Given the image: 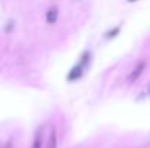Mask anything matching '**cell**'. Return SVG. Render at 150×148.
<instances>
[{"label":"cell","instance_id":"6da1fadb","mask_svg":"<svg viewBox=\"0 0 150 148\" xmlns=\"http://www.w3.org/2000/svg\"><path fill=\"white\" fill-rule=\"evenodd\" d=\"M144 68H146V61L144 60H142V61H139L137 64H136V67L131 70V73L128 74V83L131 84V83H134V81H137L139 79H140V76L143 74V71H144Z\"/></svg>","mask_w":150,"mask_h":148},{"label":"cell","instance_id":"7a4b0ae2","mask_svg":"<svg viewBox=\"0 0 150 148\" xmlns=\"http://www.w3.org/2000/svg\"><path fill=\"white\" fill-rule=\"evenodd\" d=\"M44 131H45V129H44V125H40V126L37 128L31 148H42V142H44Z\"/></svg>","mask_w":150,"mask_h":148},{"label":"cell","instance_id":"3957f363","mask_svg":"<svg viewBox=\"0 0 150 148\" xmlns=\"http://www.w3.org/2000/svg\"><path fill=\"white\" fill-rule=\"evenodd\" d=\"M58 19V7L57 6H51L50 9L47 10V15H45V20L48 25H54Z\"/></svg>","mask_w":150,"mask_h":148},{"label":"cell","instance_id":"277c9868","mask_svg":"<svg viewBox=\"0 0 150 148\" xmlns=\"http://www.w3.org/2000/svg\"><path fill=\"white\" fill-rule=\"evenodd\" d=\"M83 68L85 67H82L80 64H77V65H74L71 70H70V73H69V76H67V79H69V81H74V80H77V79H80L82 76H83Z\"/></svg>","mask_w":150,"mask_h":148},{"label":"cell","instance_id":"5b68a950","mask_svg":"<svg viewBox=\"0 0 150 148\" xmlns=\"http://www.w3.org/2000/svg\"><path fill=\"white\" fill-rule=\"evenodd\" d=\"M47 148H57V131H55V128L51 129V134H50V137H48Z\"/></svg>","mask_w":150,"mask_h":148},{"label":"cell","instance_id":"8992f818","mask_svg":"<svg viewBox=\"0 0 150 148\" xmlns=\"http://www.w3.org/2000/svg\"><path fill=\"white\" fill-rule=\"evenodd\" d=\"M120 29H121L120 26H115L112 31L106 32V38H108V39H111V38H115V36H117V34H120Z\"/></svg>","mask_w":150,"mask_h":148},{"label":"cell","instance_id":"52a82bcc","mask_svg":"<svg viewBox=\"0 0 150 148\" xmlns=\"http://www.w3.org/2000/svg\"><path fill=\"white\" fill-rule=\"evenodd\" d=\"M4 148H12V140H9V141H7V144L4 145Z\"/></svg>","mask_w":150,"mask_h":148},{"label":"cell","instance_id":"ba28073f","mask_svg":"<svg viewBox=\"0 0 150 148\" xmlns=\"http://www.w3.org/2000/svg\"><path fill=\"white\" fill-rule=\"evenodd\" d=\"M147 93L150 95V84H149V89H147Z\"/></svg>","mask_w":150,"mask_h":148}]
</instances>
